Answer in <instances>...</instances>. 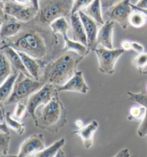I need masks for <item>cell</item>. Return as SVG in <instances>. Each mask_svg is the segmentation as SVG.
Returning <instances> with one entry per match:
<instances>
[{
	"label": "cell",
	"instance_id": "6da1fadb",
	"mask_svg": "<svg viewBox=\"0 0 147 157\" xmlns=\"http://www.w3.org/2000/svg\"><path fill=\"white\" fill-rule=\"evenodd\" d=\"M10 46L40 60L44 67L63 51L57 35L50 27L35 20L25 23L17 35L0 42V47Z\"/></svg>",
	"mask_w": 147,
	"mask_h": 157
},
{
	"label": "cell",
	"instance_id": "7a4b0ae2",
	"mask_svg": "<svg viewBox=\"0 0 147 157\" xmlns=\"http://www.w3.org/2000/svg\"><path fill=\"white\" fill-rule=\"evenodd\" d=\"M85 57L72 51H63L44 67L42 80L57 87L63 86L73 77Z\"/></svg>",
	"mask_w": 147,
	"mask_h": 157
},
{
	"label": "cell",
	"instance_id": "3957f363",
	"mask_svg": "<svg viewBox=\"0 0 147 157\" xmlns=\"http://www.w3.org/2000/svg\"><path fill=\"white\" fill-rule=\"evenodd\" d=\"M67 113L57 93L48 104L37 109L33 121L37 128L56 133L67 123Z\"/></svg>",
	"mask_w": 147,
	"mask_h": 157
},
{
	"label": "cell",
	"instance_id": "277c9868",
	"mask_svg": "<svg viewBox=\"0 0 147 157\" xmlns=\"http://www.w3.org/2000/svg\"><path fill=\"white\" fill-rule=\"evenodd\" d=\"M73 0H39L38 12L34 20L48 25L57 19L71 14Z\"/></svg>",
	"mask_w": 147,
	"mask_h": 157
},
{
	"label": "cell",
	"instance_id": "5b68a950",
	"mask_svg": "<svg viewBox=\"0 0 147 157\" xmlns=\"http://www.w3.org/2000/svg\"><path fill=\"white\" fill-rule=\"evenodd\" d=\"M45 83L44 80H35L19 72L11 95L5 103V105L17 103L20 101H27L31 95L39 90Z\"/></svg>",
	"mask_w": 147,
	"mask_h": 157
},
{
	"label": "cell",
	"instance_id": "8992f818",
	"mask_svg": "<svg viewBox=\"0 0 147 157\" xmlns=\"http://www.w3.org/2000/svg\"><path fill=\"white\" fill-rule=\"evenodd\" d=\"M58 93L56 86L47 82L39 90L28 98L27 101V114L34 119L37 109L48 104Z\"/></svg>",
	"mask_w": 147,
	"mask_h": 157
},
{
	"label": "cell",
	"instance_id": "52a82bcc",
	"mask_svg": "<svg viewBox=\"0 0 147 157\" xmlns=\"http://www.w3.org/2000/svg\"><path fill=\"white\" fill-rule=\"evenodd\" d=\"M94 52L99 61V71L106 75H113L117 60L125 51L121 48L108 49L99 45Z\"/></svg>",
	"mask_w": 147,
	"mask_h": 157
},
{
	"label": "cell",
	"instance_id": "ba28073f",
	"mask_svg": "<svg viewBox=\"0 0 147 157\" xmlns=\"http://www.w3.org/2000/svg\"><path fill=\"white\" fill-rule=\"evenodd\" d=\"M131 4V0H122L108 8L103 13L104 20L118 22L123 29H126L129 25V16L133 11Z\"/></svg>",
	"mask_w": 147,
	"mask_h": 157
},
{
	"label": "cell",
	"instance_id": "9c48e42d",
	"mask_svg": "<svg viewBox=\"0 0 147 157\" xmlns=\"http://www.w3.org/2000/svg\"><path fill=\"white\" fill-rule=\"evenodd\" d=\"M5 12L7 15L23 23L31 22L37 16L38 9L33 5H22L10 0L5 3Z\"/></svg>",
	"mask_w": 147,
	"mask_h": 157
},
{
	"label": "cell",
	"instance_id": "30bf717a",
	"mask_svg": "<svg viewBox=\"0 0 147 157\" xmlns=\"http://www.w3.org/2000/svg\"><path fill=\"white\" fill-rule=\"evenodd\" d=\"M45 148L43 134L34 133L21 144L17 157H30Z\"/></svg>",
	"mask_w": 147,
	"mask_h": 157
},
{
	"label": "cell",
	"instance_id": "8fae6325",
	"mask_svg": "<svg viewBox=\"0 0 147 157\" xmlns=\"http://www.w3.org/2000/svg\"><path fill=\"white\" fill-rule=\"evenodd\" d=\"M79 14L81 21L83 24L85 31H86L87 37V43H88V50L94 52L98 47L97 36L99 33V24L85 14L83 11L80 10L78 12Z\"/></svg>",
	"mask_w": 147,
	"mask_h": 157
},
{
	"label": "cell",
	"instance_id": "7c38bea8",
	"mask_svg": "<svg viewBox=\"0 0 147 157\" xmlns=\"http://www.w3.org/2000/svg\"><path fill=\"white\" fill-rule=\"evenodd\" d=\"M57 90L58 92L70 91V92H77L82 94H86L90 90V88L84 79L83 71H77L71 79L68 80L63 86L57 88Z\"/></svg>",
	"mask_w": 147,
	"mask_h": 157
},
{
	"label": "cell",
	"instance_id": "4fadbf2b",
	"mask_svg": "<svg viewBox=\"0 0 147 157\" xmlns=\"http://www.w3.org/2000/svg\"><path fill=\"white\" fill-rule=\"evenodd\" d=\"M24 24L6 14L5 20L0 29V42L17 35L22 30Z\"/></svg>",
	"mask_w": 147,
	"mask_h": 157
},
{
	"label": "cell",
	"instance_id": "5bb4252c",
	"mask_svg": "<svg viewBox=\"0 0 147 157\" xmlns=\"http://www.w3.org/2000/svg\"><path fill=\"white\" fill-rule=\"evenodd\" d=\"M115 22L110 20L105 21L101 25L97 36L98 46L101 45L108 49H114L113 37H114Z\"/></svg>",
	"mask_w": 147,
	"mask_h": 157
},
{
	"label": "cell",
	"instance_id": "9a60e30c",
	"mask_svg": "<svg viewBox=\"0 0 147 157\" xmlns=\"http://www.w3.org/2000/svg\"><path fill=\"white\" fill-rule=\"evenodd\" d=\"M22 62L24 63L25 68L27 69L29 75L33 78L37 80H42V75H43L44 65L40 60L29 56L25 52L17 51Z\"/></svg>",
	"mask_w": 147,
	"mask_h": 157
},
{
	"label": "cell",
	"instance_id": "2e32d148",
	"mask_svg": "<svg viewBox=\"0 0 147 157\" xmlns=\"http://www.w3.org/2000/svg\"><path fill=\"white\" fill-rule=\"evenodd\" d=\"M70 26H71L72 40L74 41L80 42L87 46V37L85 28L78 13L70 14Z\"/></svg>",
	"mask_w": 147,
	"mask_h": 157
},
{
	"label": "cell",
	"instance_id": "e0dca14e",
	"mask_svg": "<svg viewBox=\"0 0 147 157\" xmlns=\"http://www.w3.org/2000/svg\"><path fill=\"white\" fill-rule=\"evenodd\" d=\"M99 123L94 120L83 128L72 131V134H77L82 140L84 147L90 148L93 144L94 135L99 128Z\"/></svg>",
	"mask_w": 147,
	"mask_h": 157
},
{
	"label": "cell",
	"instance_id": "ac0fdd59",
	"mask_svg": "<svg viewBox=\"0 0 147 157\" xmlns=\"http://www.w3.org/2000/svg\"><path fill=\"white\" fill-rule=\"evenodd\" d=\"M0 51H2L8 58V60L11 63L12 68H14V71L20 72V73H24L25 75L28 76V77L32 78L28 72H27V69L25 68L22 58L19 55L17 51L10 46L0 47Z\"/></svg>",
	"mask_w": 147,
	"mask_h": 157
},
{
	"label": "cell",
	"instance_id": "d6986e66",
	"mask_svg": "<svg viewBox=\"0 0 147 157\" xmlns=\"http://www.w3.org/2000/svg\"><path fill=\"white\" fill-rule=\"evenodd\" d=\"M82 11H83L85 14L90 17L100 25H102L105 22L101 0H93L88 7L83 10Z\"/></svg>",
	"mask_w": 147,
	"mask_h": 157
},
{
	"label": "cell",
	"instance_id": "ffe728a7",
	"mask_svg": "<svg viewBox=\"0 0 147 157\" xmlns=\"http://www.w3.org/2000/svg\"><path fill=\"white\" fill-rule=\"evenodd\" d=\"M18 74L19 72L14 71L10 77L2 85L0 86V108L3 107V105H5V103L11 95L14 84Z\"/></svg>",
	"mask_w": 147,
	"mask_h": 157
},
{
	"label": "cell",
	"instance_id": "44dd1931",
	"mask_svg": "<svg viewBox=\"0 0 147 157\" xmlns=\"http://www.w3.org/2000/svg\"><path fill=\"white\" fill-rule=\"evenodd\" d=\"M64 46L63 51H72L77 53L81 55V56L86 57L90 53L91 51L88 50V47L84 45L80 42L74 41L72 39H70L68 36L63 37Z\"/></svg>",
	"mask_w": 147,
	"mask_h": 157
},
{
	"label": "cell",
	"instance_id": "7402d4cb",
	"mask_svg": "<svg viewBox=\"0 0 147 157\" xmlns=\"http://www.w3.org/2000/svg\"><path fill=\"white\" fill-rule=\"evenodd\" d=\"M10 60L2 51H0V86L2 85L13 73Z\"/></svg>",
	"mask_w": 147,
	"mask_h": 157
},
{
	"label": "cell",
	"instance_id": "603a6c76",
	"mask_svg": "<svg viewBox=\"0 0 147 157\" xmlns=\"http://www.w3.org/2000/svg\"><path fill=\"white\" fill-rule=\"evenodd\" d=\"M65 144V139H61L55 141L54 144L45 148L41 151L34 155L33 157H55L60 149L63 147Z\"/></svg>",
	"mask_w": 147,
	"mask_h": 157
},
{
	"label": "cell",
	"instance_id": "cb8c5ba5",
	"mask_svg": "<svg viewBox=\"0 0 147 157\" xmlns=\"http://www.w3.org/2000/svg\"><path fill=\"white\" fill-rule=\"evenodd\" d=\"M50 27L55 35H60L63 38L68 36V33L69 31V25L65 17L57 19L56 20L51 23Z\"/></svg>",
	"mask_w": 147,
	"mask_h": 157
},
{
	"label": "cell",
	"instance_id": "d4e9b609",
	"mask_svg": "<svg viewBox=\"0 0 147 157\" xmlns=\"http://www.w3.org/2000/svg\"><path fill=\"white\" fill-rule=\"evenodd\" d=\"M5 121L7 126L19 135H23L25 131V126L24 124H22L18 120L12 117L10 112L5 113Z\"/></svg>",
	"mask_w": 147,
	"mask_h": 157
},
{
	"label": "cell",
	"instance_id": "484cf974",
	"mask_svg": "<svg viewBox=\"0 0 147 157\" xmlns=\"http://www.w3.org/2000/svg\"><path fill=\"white\" fill-rule=\"evenodd\" d=\"M146 16L139 10H133L129 16V24L135 28H141L146 24Z\"/></svg>",
	"mask_w": 147,
	"mask_h": 157
},
{
	"label": "cell",
	"instance_id": "4316f807",
	"mask_svg": "<svg viewBox=\"0 0 147 157\" xmlns=\"http://www.w3.org/2000/svg\"><path fill=\"white\" fill-rule=\"evenodd\" d=\"M146 109L142 105H135L131 108L129 111V115L128 119L129 121H141L146 115Z\"/></svg>",
	"mask_w": 147,
	"mask_h": 157
},
{
	"label": "cell",
	"instance_id": "83f0119b",
	"mask_svg": "<svg viewBox=\"0 0 147 157\" xmlns=\"http://www.w3.org/2000/svg\"><path fill=\"white\" fill-rule=\"evenodd\" d=\"M27 114V101H20L16 103V107L14 109L12 117L15 119L20 121Z\"/></svg>",
	"mask_w": 147,
	"mask_h": 157
},
{
	"label": "cell",
	"instance_id": "f1b7e54d",
	"mask_svg": "<svg viewBox=\"0 0 147 157\" xmlns=\"http://www.w3.org/2000/svg\"><path fill=\"white\" fill-rule=\"evenodd\" d=\"M126 93L130 100L146 108L147 110V95L146 94L144 93H133L131 91H128Z\"/></svg>",
	"mask_w": 147,
	"mask_h": 157
},
{
	"label": "cell",
	"instance_id": "f546056e",
	"mask_svg": "<svg viewBox=\"0 0 147 157\" xmlns=\"http://www.w3.org/2000/svg\"><path fill=\"white\" fill-rule=\"evenodd\" d=\"M132 65L141 73L144 71V69L147 65V53L143 52L136 56L132 60Z\"/></svg>",
	"mask_w": 147,
	"mask_h": 157
},
{
	"label": "cell",
	"instance_id": "4dcf8cb0",
	"mask_svg": "<svg viewBox=\"0 0 147 157\" xmlns=\"http://www.w3.org/2000/svg\"><path fill=\"white\" fill-rule=\"evenodd\" d=\"M10 141H11L10 133H4L2 131H0V153L1 154H8Z\"/></svg>",
	"mask_w": 147,
	"mask_h": 157
},
{
	"label": "cell",
	"instance_id": "1f68e13d",
	"mask_svg": "<svg viewBox=\"0 0 147 157\" xmlns=\"http://www.w3.org/2000/svg\"><path fill=\"white\" fill-rule=\"evenodd\" d=\"M93 0H73L72 7L71 10V14L78 13L80 10H83L88 7Z\"/></svg>",
	"mask_w": 147,
	"mask_h": 157
},
{
	"label": "cell",
	"instance_id": "d6a6232c",
	"mask_svg": "<svg viewBox=\"0 0 147 157\" xmlns=\"http://www.w3.org/2000/svg\"><path fill=\"white\" fill-rule=\"evenodd\" d=\"M137 135L140 138H143L147 135V110L146 115L141 121V124L137 129Z\"/></svg>",
	"mask_w": 147,
	"mask_h": 157
},
{
	"label": "cell",
	"instance_id": "836d02e7",
	"mask_svg": "<svg viewBox=\"0 0 147 157\" xmlns=\"http://www.w3.org/2000/svg\"><path fill=\"white\" fill-rule=\"evenodd\" d=\"M0 131H2L4 133H10L9 127L6 124L5 112L3 107L0 108Z\"/></svg>",
	"mask_w": 147,
	"mask_h": 157
},
{
	"label": "cell",
	"instance_id": "e575fe53",
	"mask_svg": "<svg viewBox=\"0 0 147 157\" xmlns=\"http://www.w3.org/2000/svg\"><path fill=\"white\" fill-rule=\"evenodd\" d=\"M122 1V0H101L102 8H103V10H107L108 8L111 7L112 6L116 5L119 2Z\"/></svg>",
	"mask_w": 147,
	"mask_h": 157
},
{
	"label": "cell",
	"instance_id": "d590c367",
	"mask_svg": "<svg viewBox=\"0 0 147 157\" xmlns=\"http://www.w3.org/2000/svg\"><path fill=\"white\" fill-rule=\"evenodd\" d=\"M131 50L135 51L138 54L144 52V47L138 42H131Z\"/></svg>",
	"mask_w": 147,
	"mask_h": 157
},
{
	"label": "cell",
	"instance_id": "8d00e7d4",
	"mask_svg": "<svg viewBox=\"0 0 147 157\" xmlns=\"http://www.w3.org/2000/svg\"><path fill=\"white\" fill-rule=\"evenodd\" d=\"M6 13L5 12V3L0 1V29L2 25L4 20H5Z\"/></svg>",
	"mask_w": 147,
	"mask_h": 157
},
{
	"label": "cell",
	"instance_id": "74e56055",
	"mask_svg": "<svg viewBox=\"0 0 147 157\" xmlns=\"http://www.w3.org/2000/svg\"><path fill=\"white\" fill-rule=\"evenodd\" d=\"M121 49L124 51H129L131 50V41L128 40H124L121 43Z\"/></svg>",
	"mask_w": 147,
	"mask_h": 157
},
{
	"label": "cell",
	"instance_id": "f35d334b",
	"mask_svg": "<svg viewBox=\"0 0 147 157\" xmlns=\"http://www.w3.org/2000/svg\"><path fill=\"white\" fill-rule=\"evenodd\" d=\"M131 156V154H130L129 150L128 148H123V149L121 150L116 154V156L114 157H130Z\"/></svg>",
	"mask_w": 147,
	"mask_h": 157
},
{
	"label": "cell",
	"instance_id": "ab89813d",
	"mask_svg": "<svg viewBox=\"0 0 147 157\" xmlns=\"http://www.w3.org/2000/svg\"><path fill=\"white\" fill-rule=\"evenodd\" d=\"M133 5L138 9H147V0H138L135 5Z\"/></svg>",
	"mask_w": 147,
	"mask_h": 157
},
{
	"label": "cell",
	"instance_id": "60d3db41",
	"mask_svg": "<svg viewBox=\"0 0 147 157\" xmlns=\"http://www.w3.org/2000/svg\"><path fill=\"white\" fill-rule=\"evenodd\" d=\"M14 2L22 5H31L30 1H29V0H14Z\"/></svg>",
	"mask_w": 147,
	"mask_h": 157
},
{
	"label": "cell",
	"instance_id": "b9f144b4",
	"mask_svg": "<svg viewBox=\"0 0 147 157\" xmlns=\"http://www.w3.org/2000/svg\"><path fill=\"white\" fill-rule=\"evenodd\" d=\"M131 6L132 7V9L133 10H139L141 12H143L145 14V16H146V17H147V9H138V8H136L135 7H133V4H131Z\"/></svg>",
	"mask_w": 147,
	"mask_h": 157
},
{
	"label": "cell",
	"instance_id": "7bdbcfd3",
	"mask_svg": "<svg viewBox=\"0 0 147 157\" xmlns=\"http://www.w3.org/2000/svg\"><path fill=\"white\" fill-rule=\"evenodd\" d=\"M75 126L79 128H83V125H84L83 122V121L80 120V119L76 121L75 122Z\"/></svg>",
	"mask_w": 147,
	"mask_h": 157
},
{
	"label": "cell",
	"instance_id": "ee69618b",
	"mask_svg": "<svg viewBox=\"0 0 147 157\" xmlns=\"http://www.w3.org/2000/svg\"><path fill=\"white\" fill-rule=\"evenodd\" d=\"M30 1L31 5L35 7L38 9V6H39V0H29Z\"/></svg>",
	"mask_w": 147,
	"mask_h": 157
},
{
	"label": "cell",
	"instance_id": "f6af8a7d",
	"mask_svg": "<svg viewBox=\"0 0 147 157\" xmlns=\"http://www.w3.org/2000/svg\"><path fill=\"white\" fill-rule=\"evenodd\" d=\"M55 157H65V152H64L61 148V149H60L58 151V152H57V154H56V156H55Z\"/></svg>",
	"mask_w": 147,
	"mask_h": 157
},
{
	"label": "cell",
	"instance_id": "bcb514c9",
	"mask_svg": "<svg viewBox=\"0 0 147 157\" xmlns=\"http://www.w3.org/2000/svg\"><path fill=\"white\" fill-rule=\"evenodd\" d=\"M0 157H17V156L15 155H10V154H0Z\"/></svg>",
	"mask_w": 147,
	"mask_h": 157
},
{
	"label": "cell",
	"instance_id": "7dc6e473",
	"mask_svg": "<svg viewBox=\"0 0 147 157\" xmlns=\"http://www.w3.org/2000/svg\"><path fill=\"white\" fill-rule=\"evenodd\" d=\"M141 73L143 74V75H147V70H146V71H142Z\"/></svg>",
	"mask_w": 147,
	"mask_h": 157
},
{
	"label": "cell",
	"instance_id": "c3c4849f",
	"mask_svg": "<svg viewBox=\"0 0 147 157\" xmlns=\"http://www.w3.org/2000/svg\"><path fill=\"white\" fill-rule=\"evenodd\" d=\"M0 1L3 3H6V2H9L10 0H0Z\"/></svg>",
	"mask_w": 147,
	"mask_h": 157
},
{
	"label": "cell",
	"instance_id": "681fc988",
	"mask_svg": "<svg viewBox=\"0 0 147 157\" xmlns=\"http://www.w3.org/2000/svg\"><path fill=\"white\" fill-rule=\"evenodd\" d=\"M146 89H147V88H146Z\"/></svg>",
	"mask_w": 147,
	"mask_h": 157
}]
</instances>
